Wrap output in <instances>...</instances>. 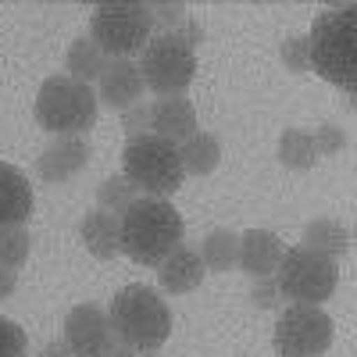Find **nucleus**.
Returning a JSON list of instances; mask_svg holds the SVG:
<instances>
[{
	"instance_id": "b1692460",
	"label": "nucleus",
	"mask_w": 357,
	"mask_h": 357,
	"mask_svg": "<svg viewBox=\"0 0 357 357\" xmlns=\"http://www.w3.org/2000/svg\"><path fill=\"white\" fill-rule=\"evenodd\" d=\"M136 197H139V193L132 190V183H129L126 175L104 178V183L97 186V207H100V211H107V215H122Z\"/></svg>"
},
{
	"instance_id": "72a5a7b5",
	"label": "nucleus",
	"mask_w": 357,
	"mask_h": 357,
	"mask_svg": "<svg viewBox=\"0 0 357 357\" xmlns=\"http://www.w3.org/2000/svg\"><path fill=\"white\" fill-rule=\"evenodd\" d=\"M104 357H136V354H132L129 347H122V343H118V340H114V343L107 347V354H104Z\"/></svg>"
},
{
	"instance_id": "393cba45",
	"label": "nucleus",
	"mask_w": 357,
	"mask_h": 357,
	"mask_svg": "<svg viewBox=\"0 0 357 357\" xmlns=\"http://www.w3.org/2000/svg\"><path fill=\"white\" fill-rule=\"evenodd\" d=\"M311 143H314V154H321V158H333V154L347 151V143H350V139H347V132H343L340 126L325 122V126H318V129H314Z\"/></svg>"
},
{
	"instance_id": "f03ea898",
	"label": "nucleus",
	"mask_w": 357,
	"mask_h": 357,
	"mask_svg": "<svg viewBox=\"0 0 357 357\" xmlns=\"http://www.w3.org/2000/svg\"><path fill=\"white\" fill-rule=\"evenodd\" d=\"M107 318L114 340L129 347L132 354H154L172 336V307L161 301L158 289L143 282L118 289L107 307Z\"/></svg>"
},
{
	"instance_id": "cd10ccee",
	"label": "nucleus",
	"mask_w": 357,
	"mask_h": 357,
	"mask_svg": "<svg viewBox=\"0 0 357 357\" xmlns=\"http://www.w3.org/2000/svg\"><path fill=\"white\" fill-rule=\"evenodd\" d=\"M190 15H186V4H151V22L154 29H161V36H172L178 25H183Z\"/></svg>"
},
{
	"instance_id": "5701e85b",
	"label": "nucleus",
	"mask_w": 357,
	"mask_h": 357,
	"mask_svg": "<svg viewBox=\"0 0 357 357\" xmlns=\"http://www.w3.org/2000/svg\"><path fill=\"white\" fill-rule=\"evenodd\" d=\"M29 250H33V236H29L25 225H4L0 229V264L4 268H18L29 261Z\"/></svg>"
},
{
	"instance_id": "473e14b6",
	"label": "nucleus",
	"mask_w": 357,
	"mask_h": 357,
	"mask_svg": "<svg viewBox=\"0 0 357 357\" xmlns=\"http://www.w3.org/2000/svg\"><path fill=\"white\" fill-rule=\"evenodd\" d=\"M40 357H72V350H68L65 340H50V343L40 350Z\"/></svg>"
},
{
	"instance_id": "dca6fc26",
	"label": "nucleus",
	"mask_w": 357,
	"mask_h": 357,
	"mask_svg": "<svg viewBox=\"0 0 357 357\" xmlns=\"http://www.w3.org/2000/svg\"><path fill=\"white\" fill-rule=\"evenodd\" d=\"M33 186H29L25 172L15 165L0 161V229L4 225H25V218L33 215Z\"/></svg>"
},
{
	"instance_id": "a878e982",
	"label": "nucleus",
	"mask_w": 357,
	"mask_h": 357,
	"mask_svg": "<svg viewBox=\"0 0 357 357\" xmlns=\"http://www.w3.org/2000/svg\"><path fill=\"white\" fill-rule=\"evenodd\" d=\"M25 354H29L25 329L11 318H0V357H25Z\"/></svg>"
},
{
	"instance_id": "412c9836",
	"label": "nucleus",
	"mask_w": 357,
	"mask_h": 357,
	"mask_svg": "<svg viewBox=\"0 0 357 357\" xmlns=\"http://www.w3.org/2000/svg\"><path fill=\"white\" fill-rule=\"evenodd\" d=\"M197 254H200L207 272H229V268L236 264V257H240V236L229 232V229H215V232L204 236Z\"/></svg>"
},
{
	"instance_id": "9d476101",
	"label": "nucleus",
	"mask_w": 357,
	"mask_h": 357,
	"mask_svg": "<svg viewBox=\"0 0 357 357\" xmlns=\"http://www.w3.org/2000/svg\"><path fill=\"white\" fill-rule=\"evenodd\" d=\"M72 350V357H104L107 347L114 343L111 333V318L104 307L97 304H79L68 311L65 318V336H61Z\"/></svg>"
},
{
	"instance_id": "0eeeda50",
	"label": "nucleus",
	"mask_w": 357,
	"mask_h": 357,
	"mask_svg": "<svg viewBox=\"0 0 357 357\" xmlns=\"http://www.w3.org/2000/svg\"><path fill=\"white\" fill-rule=\"evenodd\" d=\"M336 261L325 257L311 247H293L282 254L279 261V272H275V286L282 293V301L293 304H318L329 301L333 289H336Z\"/></svg>"
},
{
	"instance_id": "20e7f679",
	"label": "nucleus",
	"mask_w": 357,
	"mask_h": 357,
	"mask_svg": "<svg viewBox=\"0 0 357 357\" xmlns=\"http://www.w3.org/2000/svg\"><path fill=\"white\" fill-rule=\"evenodd\" d=\"M97 93L93 86L75 82L68 75H50L33 104V114L43 132L50 136H86L97 122Z\"/></svg>"
},
{
	"instance_id": "a211bd4d",
	"label": "nucleus",
	"mask_w": 357,
	"mask_h": 357,
	"mask_svg": "<svg viewBox=\"0 0 357 357\" xmlns=\"http://www.w3.org/2000/svg\"><path fill=\"white\" fill-rule=\"evenodd\" d=\"M111 65V57L93 43V40H75L72 47H68V54H65V72H68V79H75V82H93V79H100L104 75V68Z\"/></svg>"
},
{
	"instance_id": "9b49d317",
	"label": "nucleus",
	"mask_w": 357,
	"mask_h": 357,
	"mask_svg": "<svg viewBox=\"0 0 357 357\" xmlns=\"http://www.w3.org/2000/svg\"><path fill=\"white\" fill-rule=\"evenodd\" d=\"M89 158H93V146L86 136H54L36 158V175L43 183H68L89 165Z\"/></svg>"
},
{
	"instance_id": "7c9ffc66",
	"label": "nucleus",
	"mask_w": 357,
	"mask_h": 357,
	"mask_svg": "<svg viewBox=\"0 0 357 357\" xmlns=\"http://www.w3.org/2000/svg\"><path fill=\"white\" fill-rule=\"evenodd\" d=\"M172 36H175L178 43H183V47H190V50H193L197 43H204V25H200V22H193V18H186V22L178 25Z\"/></svg>"
},
{
	"instance_id": "f8f14e48",
	"label": "nucleus",
	"mask_w": 357,
	"mask_h": 357,
	"mask_svg": "<svg viewBox=\"0 0 357 357\" xmlns=\"http://www.w3.org/2000/svg\"><path fill=\"white\" fill-rule=\"evenodd\" d=\"M282 254H286V247L275 232L250 229V232L240 236V257H236V264H240L250 279H268V275L279 272Z\"/></svg>"
},
{
	"instance_id": "7ed1b4c3",
	"label": "nucleus",
	"mask_w": 357,
	"mask_h": 357,
	"mask_svg": "<svg viewBox=\"0 0 357 357\" xmlns=\"http://www.w3.org/2000/svg\"><path fill=\"white\" fill-rule=\"evenodd\" d=\"M311 68L333 86H343L354 97L357 86V8H329L321 11L307 33Z\"/></svg>"
},
{
	"instance_id": "4be33fe9",
	"label": "nucleus",
	"mask_w": 357,
	"mask_h": 357,
	"mask_svg": "<svg viewBox=\"0 0 357 357\" xmlns=\"http://www.w3.org/2000/svg\"><path fill=\"white\" fill-rule=\"evenodd\" d=\"M279 161H282L286 168H293V172H307V168L318 161L314 143H311V132H304V129H286V132L279 136Z\"/></svg>"
},
{
	"instance_id": "c85d7f7f",
	"label": "nucleus",
	"mask_w": 357,
	"mask_h": 357,
	"mask_svg": "<svg viewBox=\"0 0 357 357\" xmlns=\"http://www.w3.org/2000/svg\"><path fill=\"white\" fill-rule=\"evenodd\" d=\"M250 304L257 311H279L282 307V293L275 286V275H268V279H254L250 286Z\"/></svg>"
},
{
	"instance_id": "4468645a",
	"label": "nucleus",
	"mask_w": 357,
	"mask_h": 357,
	"mask_svg": "<svg viewBox=\"0 0 357 357\" xmlns=\"http://www.w3.org/2000/svg\"><path fill=\"white\" fill-rule=\"evenodd\" d=\"M97 82H100L97 100L114 107V111H129L143 97V75L132 61H111Z\"/></svg>"
},
{
	"instance_id": "aec40b11",
	"label": "nucleus",
	"mask_w": 357,
	"mask_h": 357,
	"mask_svg": "<svg viewBox=\"0 0 357 357\" xmlns=\"http://www.w3.org/2000/svg\"><path fill=\"white\" fill-rule=\"evenodd\" d=\"M304 247H311V250H318V254L336 261L340 254L350 250V229L333 222V218H314L304 229Z\"/></svg>"
},
{
	"instance_id": "6ab92c4d",
	"label": "nucleus",
	"mask_w": 357,
	"mask_h": 357,
	"mask_svg": "<svg viewBox=\"0 0 357 357\" xmlns=\"http://www.w3.org/2000/svg\"><path fill=\"white\" fill-rule=\"evenodd\" d=\"M178 158L186 175H211L222 161V143L211 132H193L186 143H178Z\"/></svg>"
},
{
	"instance_id": "bb28decb",
	"label": "nucleus",
	"mask_w": 357,
	"mask_h": 357,
	"mask_svg": "<svg viewBox=\"0 0 357 357\" xmlns=\"http://www.w3.org/2000/svg\"><path fill=\"white\" fill-rule=\"evenodd\" d=\"M282 65L289 68V72H296V75H304V72H311V50H307V36H289L286 43H282Z\"/></svg>"
},
{
	"instance_id": "f3484780",
	"label": "nucleus",
	"mask_w": 357,
	"mask_h": 357,
	"mask_svg": "<svg viewBox=\"0 0 357 357\" xmlns=\"http://www.w3.org/2000/svg\"><path fill=\"white\" fill-rule=\"evenodd\" d=\"M79 240L86 254H93L97 261H111L114 254H122V222H118V215H107L97 207L79 222Z\"/></svg>"
},
{
	"instance_id": "c756f323",
	"label": "nucleus",
	"mask_w": 357,
	"mask_h": 357,
	"mask_svg": "<svg viewBox=\"0 0 357 357\" xmlns=\"http://www.w3.org/2000/svg\"><path fill=\"white\" fill-rule=\"evenodd\" d=\"M122 129H126V136L129 139H139V136H146L151 132V104H132L129 111H122Z\"/></svg>"
},
{
	"instance_id": "1a4fd4ad",
	"label": "nucleus",
	"mask_w": 357,
	"mask_h": 357,
	"mask_svg": "<svg viewBox=\"0 0 357 357\" xmlns=\"http://www.w3.org/2000/svg\"><path fill=\"white\" fill-rule=\"evenodd\" d=\"M272 343L279 357H321L333 347V318L318 304H289L279 311Z\"/></svg>"
},
{
	"instance_id": "39448f33",
	"label": "nucleus",
	"mask_w": 357,
	"mask_h": 357,
	"mask_svg": "<svg viewBox=\"0 0 357 357\" xmlns=\"http://www.w3.org/2000/svg\"><path fill=\"white\" fill-rule=\"evenodd\" d=\"M122 175L132 183V190L139 197H172L186 178L183 158H178V146L146 132L139 139L126 143V154H122Z\"/></svg>"
},
{
	"instance_id": "6e6552de",
	"label": "nucleus",
	"mask_w": 357,
	"mask_h": 357,
	"mask_svg": "<svg viewBox=\"0 0 357 357\" xmlns=\"http://www.w3.org/2000/svg\"><path fill=\"white\" fill-rule=\"evenodd\" d=\"M136 68L143 75V86L154 89L158 97H183L197 75V54L175 36H151Z\"/></svg>"
},
{
	"instance_id": "2eb2a0df",
	"label": "nucleus",
	"mask_w": 357,
	"mask_h": 357,
	"mask_svg": "<svg viewBox=\"0 0 357 357\" xmlns=\"http://www.w3.org/2000/svg\"><path fill=\"white\" fill-rule=\"evenodd\" d=\"M151 132L168 143H186L197 132V111L183 97H161L151 104Z\"/></svg>"
},
{
	"instance_id": "f257e3e1",
	"label": "nucleus",
	"mask_w": 357,
	"mask_h": 357,
	"mask_svg": "<svg viewBox=\"0 0 357 357\" xmlns=\"http://www.w3.org/2000/svg\"><path fill=\"white\" fill-rule=\"evenodd\" d=\"M122 254L143 268H158L183 243V215L165 197H136L122 215Z\"/></svg>"
},
{
	"instance_id": "423d86ee",
	"label": "nucleus",
	"mask_w": 357,
	"mask_h": 357,
	"mask_svg": "<svg viewBox=\"0 0 357 357\" xmlns=\"http://www.w3.org/2000/svg\"><path fill=\"white\" fill-rule=\"evenodd\" d=\"M154 22H151V4H100L89 18V40H93L111 61H129L132 54H143L151 43Z\"/></svg>"
},
{
	"instance_id": "2f4dec72",
	"label": "nucleus",
	"mask_w": 357,
	"mask_h": 357,
	"mask_svg": "<svg viewBox=\"0 0 357 357\" xmlns=\"http://www.w3.org/2000/svg\"><path fill=\"white\" fill-rule=\"evenodd\" d=\"M15 286H18V272L0 264V301H8V296L15 293Z\"/></svg>"
},
{
	"instance_id": "ddd939ff",
	"label": "nucleus",
	"mask_w": 357,
	"mask_h": 357,
	"mask_svg": "<svg viewBox=\"0 0 357 357\" xmlns=\"http://www.w3.org/2000/svg\"><path fill=\"white\" fill-rule=\"evenodd\" d=\"M204 275H207V268H204L200 254H197L193 247H186V243H178V247L158 264V282H161V289L172 293V296L193 293V289L204 282Z\"/></svg>"
}]
</instances>
